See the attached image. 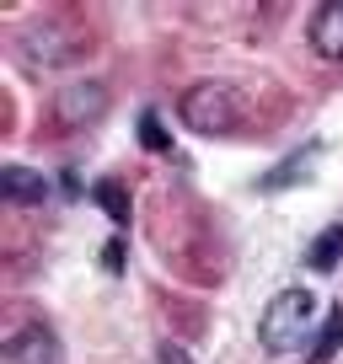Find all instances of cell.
Instances as JSON below:
<instances>
[{
  "mask_svg": "<svg viewBox=\"0 0 343 364\" xmlns=\"http://www.w3.org/2000/svg\"><path fill=\"white\" fill-rule=\"evenodd\" d=\"M311 311H317V295L311 289H279L274 300H268V311H263V321H258V343H263L268 353H300V343H306V332H311Z\"/></svg>",
  "mask_w": 343,
  "mask_h": 364,
  "instance_id": "obj_1",
  "label": "cell"
},
{
  "mask_svg": "<svg viewBox=\"0 0 343 364\" xmlns=\"http://www.w3.org/2000/svg\"><path fill=\"white\" fill-rule=\"evenodd\" d=\"M177 118H183L194 134H231L241 118V97L220 80H204V86H188L183 102H177Z\"/></svg>",
  "mask_w": 343,
  "mask_h": 364,
  "instance_id": "obj_2",
  "label": "cell"
},
{
  "mask_svg": "<svg viewBox=\"0 0 343 364\" xmlns=\"http://www.w3.org/2000/svg\"><path fill=\"white\" fill-rule=\"evenodd\" d=\"M80 48H86V33H80V27H65V22H33L16 38V54L33 70L70 65V59H80Z\"/></svg>",
  "mask_w": 343,
  "mask_h": 364,
  "instance_id": "obj_3",
  "label": "cell"
},
{
  "mask_svg": "<svg viewBox=\"0 0 343 364\" xmlns=\"http://www.w3.org/2000/svg\"><path fill=\"white\" fill-rule=\"evenodd\" d=\"M102 113H107V86L102 80H70V86L59 91V102H54V118L65 129H86Z\"/></svg>",
  "mask_w": 343,
  "mask_h": 364,
  "instance_id": "obj_4",
  "label": "cell"
},
{
  "mask_svg": "<svg viewBox=\"0 0 343 364\" xmlns=\"http://www.w3.org/2000/svg\"><path fill=\"white\" fill-rule=\"evenodd\" d=\"M0 198L6 204H22V209H38L54 198V182L43 177V171H27V166H0Z\"/></svg>",
  "mask_w": 343,
  "mask_h": 364,
  "instance_id": "obj_5",
  "label": "cell"
},
{
  "mask_svg": "<svg viewBox=\"0 0 343 364\" xmlns=\"http://www.w3.org/2000/svg\"><path fill=\"white\" fill-rule=\"evenodd\" d=\"M306 38H311V48H317L322 59L343 65V0H327V6H317V11H311Z\"/></svg>",
  "mask_w": 343,
  "mask_h": 364,
  "instance_id": "obj_6",
  "label": "cell"
},
{
  "mask_svg": "<svg viewBox=\"0 0 343 364\" xmlns=\"http://www.w3.org/2000/svg\"><path fill=\"white\" fill-rule=\"evenodd\" d=\"M6 359L11 364H59V338L48 327H22L6 343Z\"/></svg>",
  "mask_w": 343,
  "mask_h": 364,
  "instance_id": "obj_7",
  "label": "cell"
},
{
  "mask_svg": "<svg viewBox=\"0 0 343 364\" xmlns=\"http://www.w3.org/2000/svg\"><path fill=\"white\" fill-rule=\"evenodd\" d=\"M338 262H343V220H338V225H327V230H317L311 247H306V268L311 273H332Z\"/></svg>",
  "mask_w": 343,
  "mask_h": 364,
  "instance_id": "obj_8",
  "label": "cell"
},
{
  "mask_svg": "<svg viewBox=\"0 0 343 364\" xmlns=\"http://www.w3.org/2000/svg\"><path fill=\"white\" fill-rule=\"evenodd\" d=\"M322 156V145L317 139H311L306 150H295V156H285V166H274V171H263V177H258V188H263V193H279V188H290V182L295 177H306L311 171V161Z\"/></svg>",
  "mask_w": 343,
  "mask_h": 364,
  "instance_id": "obj_9",
  "label": "cell"
},
{
  "mask_svg": "<svg viewBox=\"0 0 343 364\" xmlns=\"http://www.w3.org/2000/svg\"><path fill=\"white\" fill-rule=\"evenodd\" d=\"M92 198L107 209V220L113 225H129V188L118 177H102V182H92Z\"/></svg>",
  "mask_w": 343,
  "mask_h": 364,
  "instance_id": "obj_10",
  "label": "cell"
},
{
  "mask_svg": "<svg viewBox=\"0 0 343 364\" xmlns=\"http://www.w3.org/2000/svg\"><path fill=\"white\" fill-rule=\"evenodd\" d=\"M322 338L317 343H311V353H306V364H327L332 359V353H338V343H343V306H332L327 311V321H322Z\"/></svg>",
  "mask_w": 343,
  "mask_h": 364,
  "instance_id": "obj_11",
  "label": "cell"
},
{
  "mask_svg": "<svg viewBox=\"0 0 343 364\" xmlns=\"http://www.w3.org/2000/svg\"><path fill=\"white\" fill-rule=\"evenodd\" d=\"M139 145H145V150H172V134L161 129L156 113H139Z\"/></svg>",
  "mask_w": 343,
  "mask_h": 364,
  "instance_id": "obj_12",
  "label": "cell"
},
{
  "mask_svg": "<svg viewBox=\"0 0 343 364\" xmlns=\"http://www.w3.org/2000/svg\"><path fill=\"white\" fill-rule=\"evenodd\" d=\"M156 364H194V359H188L183 343H161V348H156Z\"/></svg>",
  "mask_w": 343,
  "mask_h": 364,
  "instance_id": "obj_13",
  "label": "cell"
},
{
  "mask_svg": "<svg viewBox=\"0 0 343 364\" xmlns=\"http://www.w3.org/2000/svg\"><path fill=\"white\" fill-rule=\"evenodd\" d=\"M102 262H107V273H118V268H124V241H107Z\"/></svg>",
  "mask_w": 343,
  "mask_h": 364,
  "instance_id": "obj_14",
  "label": "cell"
}]
</instances>
